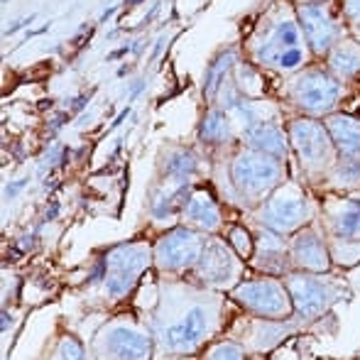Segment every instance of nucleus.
I'll return each instance as SVG.
<instances>
[{"instance_id": "f257e3e1", "label": "nucleus", "mask_w": 360, "mask_h": 360, "mask_svg": "<svg viewBox=\"0 0 360 360\" xmlns=\"http://www.w3.org/2000/svg\"><path fill=\"white\" fill-rule=\"evenodd\" d=\"M236 196L248 206H262L265 199L285 181V160H277L252 147L240 150L231 165Z\"/></svg>"}, {"instance_id": "f03ea898", "label": "nucleus", "mask_w": 360, "mask_h": 360, "mask_svg": "<svg viewBox=\"0 0 360 360\" xmlns=\"http://www.w3.org/2000/svg\"><path fill=\"white\" fill-rule=\"evenodd\" d=\"M316 218V206L304 194L302 186L282 184L265 199V204L257 206V223L280 236H294L302 228L311 226Z\"/></svg>"}, {"instance_id": "7ed1b4c3", "label": "nucleus", "mask_w": 360, "mask_h": 360, "mask_svg": "<svg viewBox=\"0 0 360 360\" xmlns=\"http://www.w3.org/2000/svg\"><path fill=\"white\" fill-rule=\"evenodd\" d=\"M307 39L299 27L297 10L292 15H282L270 25L267 34L255 49V59L265 67H275L280 72H299L307 59Z\"/></svg>"}, {"instance_id": "20e7f679", "label": "nucleus", "mask_w": 360, "mask_h": 360, "mask_svg": "<svg viewBox=\"0 0 360 360\" xmlns=\"http://www.w3.org/2000/svg\"><path fill=\"white\" fill-rule=\"evenodd\" d=\"M343 84L328 69H302L289 81V101L307 118H326L336 113Z\"/></svg>"}, {"instance_id": "39448f33", "label": "nucleus", "mask_w": 360, "mask_h": 360, "mask_svg": "<svg viewBox=\"0 0 360 360\" xmlns=\"http://www.w3.org/2000/svg\"><path fill=\"white\" fill-rule=\"evenodd\" d=\"M289 145L294 147L304 172L309 176L328 174L338 162V152L331 143L326 125L319 118H297L289 123Z\"/></svg>"}, {"instance_id": "423d86ee", "label": "nucleus", "mask_w": 360, "mask_h": 360, "mask_svg": "<svg viewBox=\"0 0 360 360\" xmlns=\"http://www.w3.org/2000/svg\"><path fill=\"white\" fill-rule=\"evenodd\" d=\"M231 299H236L245 311L267 321H289L294 316V304L285 280L270 275L236 285L231 289Z\"/></svg>"}, {"instance_id": "0eeeda50", "label": "nucleus", "mask_w": 360, "mask_h": 360, "mask_svg": "<svg viewBox=\"0 0 360 360\" xmlns=\"http://www.w3.org/2000/svg\"><path fill=\"white\" fill-rule=\"evenodd\" d=\"M155 262V252L147 243H123L108 250L103 260L105 292L113 299H123L133 292L143 272Z\"/></svg>"}, {"instance_id": "6e6552de", "label": "nucleus", "mask_w": 360, "mask_h": 360, "mask_svg": "<svg viewBox=\"0 0 360 360\" xmlns=\"http://www.w3.org/2000/svg\"><path fill=\"white\" fill-rule=\"evenodd\" d=\"M96 356L98 360H150L152 338L143 323L123 316L98 333Z\"/></svg>"}, {"instance_id": "1a4fd4ad", "label": "nucleus", "mask_w": 360, "mask_h": 360, "mask_svg": "<svg viewBox=\"0 0 360 360\" xmlns=\"http://www.w3.org/2000/svg\"><path fill=\"white\" fill-rule=\"evenodd\" d=\"M204 248H206L204 233L189 226H179V228H172L169 233H165L155 243L152 252H155V265L160 267V272L176 275V272H186L199 265Z\"/></svg>"}, {"instance_id": "9d476101", "label": "nucleus", "mask_w": 360, "mask_h": 360, "mask_svg": "<svg viewBox=\"0 0 360 360\" xmlns=\"http://www.w3.org/2000/svg\"><path fill=\"white\" fill-rule=\"evenodd\" d=\"M282 280H285V285L289 289V297H292L294 304V316L297 319L321 316L341 297V289H338L336 282L323 280V275L292 270Z\"/></svg>"}, {"instance_id": "9b49d317", "label": "nucleus", "mask_w": 360, "mask_h": 360, "mask_svg": "<svg viewBox=\"0 0 360 360\" xmlns=\"http://www.w3.org/2000/svg\"><path fill=\"white\" fill-rule=\"evenodd\" d=\"M211 314L214 311H211L209 304H191L176 321H172L160 333V341L165 346V351L172 353V356L194 353L206 341V336H209L211 323H214Z\"/></svg>"}, {"instance_id": "f8f14e48", "label": "nucleus", "mask_w": 360, "mask_h": 360, "mask_svg": "<svg viewBox=\"0 0 360 360\" xmlns=\"http://www.w3.org/2000/svg\"><path fill=\"white\" fill-rule=\"evenodd\" d=\"M299 27L309 44V52L326 57L343 39V27L326 3H302L297 8Z\"/></svg>"}, {"instance_id": "ddd939ff", "label": "nucleus", "mask_w": 360, "mask_h": 360, "mask_svg": "<svg viewBox=\"0 0 360 360\" xmlns=\"http://www.w3.org/2000/svg\"><path fill=\"white\" fill-rule=\"evenodd\" d=\"M199 280H204L209 287H236L240 285L238 277L243 272V260L238 257V252L233 250L228 243L218 240H206V248L201 252L199 265L194 267Z\"/></svg>"}, {"instance_id": "4468645a", "label": "nucleus", "mask_w": 360, "mask_h": 360, "mask_svg": "<svg viewBox=\"0 0 360 360\" xmlns=\"http://www.w3.org/2000/svg\"><path fill=\"white\" fill-rule=\"evenodd\" d=\"M289 255H292V267L299 272H314V275H328L333 265L328 243L314 226L302 228L292 236L289 243Z\"/></svg>"}, {"instance_id": "2eb2a0df", "label": "nucleus", "mask_w": 360, "mask_h": 360, "mask_svg": "<svg viewBox=\"0 0 360 360\" xmlns=\"http://www.w3.org/2000/svg\"><path fill=\"white\" fill-rule=\"evenodd\" d=\"M250 262L255 270L265 272L270 277H285L294 270L285 236L265 226H260V236L255 240V252H252Z\"/></svg>"}, {"instance_id": "dca6fc26", "label": "nucleus", "mask_w": 360, "mask_h": 360, "mask_svg": "<svg viewBox=\"0 0 360 360\" xmlns=\"http://www.w3.org/2000/svg\"><path fill=\"white\" fill-rule=\"evenodd\" d=\"M338 157L360 160V120L348 113H331L323 120Z\"/></svg>"}, {"instance_id": "f3484780", "label": "nucleus", "mask_w": 360, "mask_h": 360, "mask_svg": "<svg viewBox=\"0 0 360 360\" xmlns=\"http://www.w3.org/2000/svg\"><path fill=\"white\" fill-rule=\"evenodd\" d=\"M181 218L189 228H196L201 233H216L221 228V209H218L216 199L206 189H194L186 201Z\"/></svg>"}, {"instance_id": "a211bd4d", "label": "nucleus", "mask_w": 360, "mask_h": 360, "mask_svg": "<svg viewBox=\"0 0 360 360\" xmlns=\"http://www.w3.org/2000/svg\"><path fill=\"white\" fill-rule=\"evenodd\" d=\"M326 228L331 240H360V201L348 199L328 206Z\"/></svg>"}, {"instance_id": "6ab92c4d", "label": "nucleus", "mask_w": 360, "mask_h": 360, "mask_svg": "<svg viewBox=\"0 0 360 360\" xmlns=\"http://www.w3.org/2000/svg\"><path fill=\"white\" fill-rule=\"evenodd\" d=\"M245 140L248 147H252V150L265 152V155H272L277 160H287L289 135H285V130L272 120H257V123L248 125Z\"/></svg>"}, {"instance_id": "aec40b11", "label": "nucleus", "mask_w": 360, "mask_h": 360, "mask_svg": "<svg viewBox=\"0 0 360 360\" xmlns=\"http://www.w3.org/2000/svg\"><path fill=\"white\" fill-rule=\"evenodd\" d=\"M328 74L336 76L341 84L360 76V44L353 39H341L331 52L326 54Z\"/></svg>"}, {"instance_id": "412c9836", "label": "nucleus", "mask_w": 360, "mask_h": 360, "mask_svg": "<svg viewBox=\"0 0 360 360\" xmlns=\"http://www.w3.org/2000/svg\"><path fill=\"white\" fill-rule=\"evenodd\" d=\"M199 140L209 145H223L233 140L231 120L223 110H209L199 125Z\"/></svg>"}, {"instance_id": "4be33fe9", "label": "nucleus", "mask_w": 360, "mask_h": 360, "mask_svg": "<svg viewBox=\"0 0 360 360\" xmlns=\"http://www.w3.org/2000/svg\"><path fill=\"white\" fill-rule=\"evenodd\" d=\"M233 62H236V49H226V52H221L214 62L209 64L206 76H204V96L206 98H214L218 91H221L223 81H226V74H228V69L233 67Z\"/></svg>"}, {"instance_id": "5701e85b", "label": "nucleus", "mask_w": 360, "mask_h": 360, "mask_svg": "<svg viewBox=\"0 0 360 360\" xmlns=\"http://www.w3.org/2000/svg\"><path fill=\"white\" fill-rule=\"evenodd\" d=\"M326 176L338 189H356V186H360V160L338 157V162L331 167Z\"/></svg>"}, {"instance_id": "b1692460", "label": "nucleus", "mask_w": 360, "mask_h": 360, "mask_svg": "<svg viewBox=\"0 0 360 360\" xmlns=\"http://www.w3.org/2000/svg\"><path fill=\"white\" fill-rule=\"evenodd\" d=\"M165 172H167V176H172V179H176V181L189 179L196 172V157L191 155L189 150H184V147H176V150H172L169 155H167Z\"/></svg>"}, {"instance_id": "393cba45", "label": "nucleus", "mask_w": 360, "mask_h": 360, "mask_svg": "<svg viewBox=\"0 0 360 360\" xmlns=\"http://www.w3.org/2000/svg\"><path fill=\"white\" fill-rule=\"evenodd\" d=\"M228 245L238 252L240 260H250L252 252H255V240H252L250 233H248L243 226L231 228V233H228Z\"/></svg>"}, {"instance_id": "a878e982", "label": "nucleus", "mask_w": 360, "mask_h": 360, "mask_svg": "<svg viewBox=\"0 0 360 360\" xmlns=\"http://www.w3.org/2000/svg\"><path fill=\"white\" fill-rule=\"evenodd\" d=\"M204 360H245V351L233 341H218L206 351Z\"/></svg>"}, {"instance_id": "bb28decb", "label": "nucleus", "mask_w": 360, "mask_h": 360, "mask_svg": "<svg viewBox=\"0 0 360 360\" xmlns=\"http://www.w3.org/2000/svg\"><path fill=\"white\" fill-rule=\"evenodd\" d=\"M341 15L348 27L360 32V0H341Z\"/></svg>"}, {"instance_id": "cd10ccee", "label": "nucleus", "mask_w": 360, "mask_h": 360, "mask_svg": "<svg viewBox=\"0 0 360 360\" xmlns=\"http://www.w3.org/2000/svg\"><path fill=\"white\" fill-rule=\"evenodd\" d=\"M59 358L62 360H84V348H81V343L76 341V338L69 336L59 343Z\"/></svg>"}, {"instance_id": "c85d7f7f", "label": "nucleus", "mask_w": 360, "mask_h": 360, "mask_svg": "<svg viewBox=\"0 0 360 360\" xmlns=\"http://www.w3.org/2000/svg\"><path fill=\"white\" fill-rule=\"evenodd\" d=\"M34 20V15H30V18H25V20H18V22H13V27H8L5 30V34H15V32H20V30L25 27V25H30Z\"/></svg>"}, {"instance_id": "c756f323", "label": "nucleus", "mask_w": 360, "mask_h": 360, "mask_svg": "<svg viewBox=\"0 0 360 360\" xmlns=\"http://www.w3.org/2000/svg\"><path fill=\"white\" fill-rule=\"evenodd\" d=\"M86 101H89V96H79V98H74V105H72V113H76V110H81L86 105Z\"/></svg>"}, {"instance_id": "7c9ffc66", "label": "nucleus", "mask_w": 360, "mask_h": 360, "mask_svg": "<svg viewBox=\"0 0 360 360\" xmlns=\"http://www.w3.org/2000/svg\"><path fill=\"white\" fill-rule=\"evenodd\" d=\"M115 13V8H108V10H103V15H101V22H105V20L110 18V15Z\"/></svg>"}, {"instance_id": "2f4dec72", "label": "nucleus", "mask_w": 360, "mask_h": 360, "mask_svg": "<svg viewBox=\"0 0 360 360\" xmlns=\"http://www.w3.org/2000/svg\"><path fill=\"white\" fill-rule=\"evenodd\" d=\"M138 3H143V0H128L125 5H128V8H133V5H138Z\"/></svg>"}, {"instance_id": "473e14b6", "label": "nucleus", "mask_w": 360, "mask_h": 360, "mask_svg": "<svg viewBox=\"0 0 360 360\" xmlns=\"http://www.w3.org/2000/svg\"><path fill=\"white\" fill-rule=\"evenodd\" d=\"M302 3H323V0H302Z\"/></svg>"}]
</instances>
